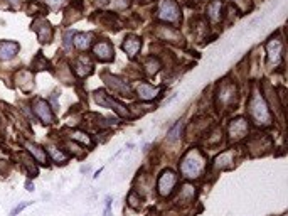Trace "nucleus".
I'll return each mask as SVG.
<instances>
[{
    "label": "nucleus",
    "instance_id": "2eb2a0df",
    "mask_svg": "<svg viewBox=\"0 0 288 216\" xmlns=\"http://www.w3.org/2000/svg\"><path fill=\"white\" fill-rule=\"evenodd\" d=\"M137 93H138L140 100H143V102H150V100H155L160 95V88L147 85V83H142V85L138 86Z\"/></svg>",
    "mask_w": 288,
    "mask_h": 216
},
{
    "label": "nucleus",
    "instance_id": "aec40b11",
    "mask_svg": "<svg viewBox=\"0 0 288 216\" xmlns=\"http://www.w3.org/2000/svg\"><path fill=\"white\" fill-rule=\"evenodd\" d=\"M221 12H223L221 0H212V2L207 5V17L211 19L212 22H218V20L221 19Z\"/></svg>",
    "mask_w": 288,
    "mask_h": 216
},
{
    "label": "nucleus",
    "instance_id": "f257e3e1",
    "mask_svg": "<svg viewBox=\"0 0 288 216\" xmlns=\"http://www.w3.org/2000/svg\"><path fill=\"white\" fill-rule=\"evenodd\" d=\"M207 161L201 150L191 149L187 154L182 157L181 161V172L184 174L187 179H197L202 176V172L206 171Z\"/></svg>",
    "mask_w": 288,
    "mask_h": 216
},
{
    "label": "nucleus",
    "instance_id": "39448f33",
    "mask_svg": "<svg viewBox=\"0 0 288 216\" xmlns=\"http://www.w3.org/2000/svg\"><path fill=\"white\" fill-rule=\"evenodd\" d=\"M175 186H177L175 172L167 169V171H164L160 174L159 181H157V193H159L162 198H167V196H170V194L174 193Z\"/></svg>",
    "mask_w": 288,
    "mask_h": 216
},
{
    "label": "nucleus",
    "instance_id": "5701e85b",
    "mask_svg": "<svg viewBox=\"0 0 288 216\" xmlns=\"http://www.w3.org/2000/svg\"><path fill=\"white\" fill-rule=\"evenodd\" d=\"M48 152H49V156L52 157V161H54L56 164H64V162L67 161V154H64V152L59 150L54 145H49L48 147Z\"/></svg>",
    "mask_w": 288,
    "mask_h": 216
},
{
    "label": "nucleus",
    "instance_id": "2f4dec72",
    "mask_svg": "<svg viewBox=\"0 0 288 216\" xmlns=\"http://www.w3.org/2000/svg\"><path fill=\"white\" fill-rule=\"evenodd\" d=\"M110 206H112V196L106 198V209H104V216H112V211H110Z\"/></svg>",
    "mask_w": 288,
    "mask_h": 216
},
{
    "label": "nucleus",
    "instance_id": "4468645a",
    "mask_svg": "<svg viewBox=\"0 0 288 216\" xmlns=\"http://www.w3.org/2000/svg\"><path fill=\"white\" fill-rule=\"evenodd\" d=\"M25 149H27V152L30 154L32 159L38 161V164H43V166L48 164V154H46V150L41 145L32 144V142H27V144H25Z\"/></svg>",
    "mask_w": 288,
    "mask_h": 216
},
{
    "label": "nucleus",
    "instance_id": "7c9ffc66",
    "mask_svg": "<svg viewBox=\"0 0 288 216\" xmlns=\"http://www.w3.org/2000/svg\"><path fill=\"white\" fill-rule=\"evenodd\" d=\"M62 2H64V0H46V4H48L49 7H52V9H57Z\"/></svg>",
    "mask_w": 288,
    "mask_h": 216
},
{
    "label": "nucleus",
    "instance_id": "cd10ccee",
    "mask_svg": "<svg viewBox=\"0 0 288 216\" xmlns=\"http://www.w3.org/2000/svg\"><path fill=\"white\" fill-rule=\"evenodd\" d=\"M62 46H64L66 51H69L73 47V30H67L64 34V43H62Z\"/></svg>",
    "mask_w": 288,
    "mask_h": 216
},
{
    "label": "nucleus",
    "instance_id": "473e14b6",
    "mask_svg": "<svg viewBox=\"0 0 288 216\" xmlns=\"http://www.w3.org/2000/svg\"><path fill=\"white\" fill-rule=\"evenodd\" d=\"M51 102H52V107H54V108H52V110H57V102H56V93H54V95H52Z\"/></svg>",
    "mask_w": 288,
    "mask_h": 216
},
{
    "label": "nucleus",
    "instance_id": "c85d7f7f",
    "mask_svg": "<svg viewBox=\"0 0 288 216\" xmlns=\"http://www.w3.org/2000/svg\"><path fill=\"white\" fill-rule=\"evenodd\" d=\"M30 204H32V203H29V201H25V203H20L19 206H15V208L12 209V213H10V216H17V214H19L20 211H24L25 208H27V206H30Z\"/></svg>",
    "mask_w": 288,
    "mask_h": 216
},
{
    "label": "nucleus",
    "instance_id": "0eeeda50",
    "mask_svg": "<svg viewBox=\"0 0 288 216\" xmlns=\"http://www.w3.org/2000/svg\"><path fill=\"white\" fill-rule=\"evenodd\" d=\"M95 100H96L98 105H101V107H106V108L115 110V112H117L120 117H128V115H130L128 110L125 108L122 103L117 102V100L112 98L110 95H106L104 91H96V93H95Z\"/></svg>",
    "mask_w": 288,
    "mask_h": 216
},
{
    "label": "nucleus",
    "instance_id": "7ed1b4c3",
    "mask_svg": "<svg viewBox=\"0 0 288 216\" xmlns=\"http://www.w3.org/2000/svg\"><path fill=\"white\" fill-rule=\"evenodd\" d=\"M157 17L169 24H179L181 9L175 0H160L159 7H157Z\"/></svg>",
    "mask_w": 288,
    "mask_h": 216
},
{
    "label": "nucleus",
    "instance_id": "9b49d317",
    "mask_svg": "<svg viewBox=\"0 0 288 216\" xmlns=\"http://www.w3.org/2000/svg\"><path fill=\"white\" fill-rule=\"evenodd\" d=\"M93 54H95L99 61L108 63L115 57V51H113V46L110 44L108 41L103 39V41H98L95 44V47H93Z\"/></svg>",
    "mask_w": 288,
    "mask_h": 216
},
{
    "label": "nucleus",
    "instance_id": "b1692460",
    "mask_svg": "<svg viewBox=\"0 0 288 216\" xmlns=\"http://www.w3.org/2000/svg\"><path fill=\"white\" fill-rule=\"evenodd\" d=\"M194 196H196V188L191 186V184H186V186H182L181 189L179 201H192Z\"/></svg>",
    "mask_w": 288,
    "mask_h": 216
},
{
    "label": "nucleus",
    "instance_id": "c9c22d12",
    "mask_svg": "<svg viewBox=\"0 0 288 216\" xmlns=\"http://www.w3.org/2000/svg\"><path fill=\"white\" fill-rule=\"evenodd\" d=\"M233 2H234V0H233ZM236 2H239V0H236Z\"/></svg>",
    "mask_w": 288,
    "mask_h": 216
},
{
    "label": "nucleus",
    "instance_id": "bb28decb",
    "mask_svg": "<svg viewBox=\"0 0 288 216\" xmlns=\"http://www.w3.org/2000/svg\"><path fill=\"white\" fill-rule=\"evenodd\" d=\"M182 127H184V125H182V122H179V124H175L174 127L170 129V132H169V140L170 142H174V140L179 139L181 134H182Z\"/></svg>",
    "mask_w": 288,
    "mask_h": 216
},
{
    "label": "nucleus",
    "instance_id": "412c9836",
    "mask_svg": "<svg viewBox=\"0 0 288 216\" xmlns=\"http://www.w3.org/2000/svg\"><path fill=\"white\" fill-rule=\"evenodd\" d=\"M106 83L110 86H112L113 89H117V91L120 93H123V95H130V86H128V83L127 81H122V80H118V78H115V76H106Z\"/></svg>",
    "mask_w": 288,
    "mask_h": 216
},
{
    "label": "nucleus",
    "instance_id": "c756f323",
    "mask_svg": "<svg viewBox=\"0 0 288 216\" xmlns=\"http://www.w3.org/2000/svg\"><path fill=\"white\" fill-rule=\"evenodd\" d=\"M128 203H130V206H133V208H138L140 206V199L137 198V193H130V196H128Z\"/></svg>",
    "mask_w": 288,
    "mask_h": 216
},
{
    "label": "nucleus",
    "instance_id": "423d86ee",
    "mask_svg": "<svg viewBox=\"0 0 288 216\" xmlns=\"http://www.w3.org/2000/svg\"><path fill=\"white\" fill-rule=\"evenodd\" d=\"M32 108H34L35 117H38L44 125L54 124V112H52V108L49 107V103L46 102V100H43V98L34 100Z\"/></svg>",
    "mask_w": 288,
    "mask_h": 216
},
{
    "label": "nucleus",
    "instance_id": "f8f14e48",
    "mask_svg": "<svg viewBox=\"0 0 288 216\" xmlns=\"http://www.w3.org/2000/svg\"><path fill=\"white\" fill-rule=\"evenodd\" d=\"M19 44L12 43V41H0V61H10L17 56Z\"/></svg>",
    "mask_w": 288,
    "mask_h": 216
},
{
    "label": "nucleus",
    "instance_id": "ddd939ff",
    "mask_svg": "<svg viewBox=\"0 0 288 216\" xmlns=\"http://www.w3.org/2000/svg\"><path fill=\"white\" fill-rule=\"evenodd\" d=\"M157 36L164 41H170V43H182V36L179 30L174 27H167V25H157Z\"/></svg>",
    "mask_w": 288,
    "mask_h": 216
},
{
    "label": "nucleus",
    "instance_id": "a211bd4d",
    "mask_svg": "<svg viewBox=\"0 0 288 216\" xmlns=\"http://www.w3.org/2000/svg\"><path fill=\"white\" fill-rule=\"evenodd\" d=\"M233 164H234V152L233 150L223 152V154L218 156L216 161H214V167H216V169H231Z\"/></svg>",
    "mask_w": 288,
    "mask_h": 216
},
{
    "label": "nucleus",
    "instance_id": "1a4fd4ad",
    "mask_svg": "<svg viewBox=\"0 0 288 216\" xmlns=\"http://www.w3.org/2000/svg\"><path fill=\"white\" fill-rule=\"evenodd\" d=\"M228 130H229V139L238 142V140L244 139V137L248 135V122H246L244 118H236L229 124Z\"/></svg>",
    "mask_w": 288,
    "mask_h": 216
},
{
    "label": "nucleus",
    "instance_id": "f704fd0d",
    "mask_svg": "<svg viewBox=\"0 0 288 216\" xmlns=\"http://www.w3.org/2000/svg\"><path fill=\"white\" fill-rule=\"evenodd\" d=\"M7 2H9L10 5H14V7H17V5L20 4V0H7Z\"/></svg>",
    "mask_w": 288,
    "mask_h": 216
},
{
    "label": "nucleus",
    "instance_id": "a878e982",
    "mask_svg": "<svg viewBox=\"0 0 288 216\" xmlns=\"http://www.w3.org/2000/svg\"><path fill=\"white\" fill-rule=\"evenodd\" d=\"M69 137H71L73 140H78V142H81V144H85V145H90L91 144L90 137H88L86 134H83V132H71Z\"/></svg>",
    "mask_w": 288,
    "mask_h": 216
},
{
    "label": "nucleus",
    "instance_id": "f3484780",
    "mask_svg": "<svg viewBox=\"0 0 288 216\" xmlns=\"http://www.w3.org/2000/svg\"><path fill=\"white\" fill-rule=\"evenodd\" d=\"M93 71V65H91V61L88 59L86 56H81V57H78L76 63H75V73L80 78H85L88 76L90 73Z\"/></svg>",
    "mask_w": 288,
    "mask_h": 216
},
{
    "label": "nucleus",
    "instance_id": "9d476101",
    "mask_svg": "<svg viewBox=\"0 0 288 216\" xmlns=\"http://www.w3.org/2000/svg\"><path fill=\"white\" fill-rule=\"evenodd\" d=\"M32 29L38 34L41 43H49L52 39V27L46 19H35L32 22Z\"/></svg>",
    "mask_w": 288,
    "mask_h": 216
},
{
    "label": "nucleus",
    "instance_id": "dca6fc26",
    "mask_svg": "<svg viewBox=\"0 0 288 216\" xmlns=\"http://www.w3.org/2000/svg\"><path fill=\"white\" fill-rule=\"evenodd\" d=\"M140 47H142V39L137 38V36H128L123 43V51L127 52L130 57H135L138 54Z\"/></svg>",
    "mask_w": 288,
    "mask_h": 216
},
{
    "label": "nucleus",
    "instance_id": "6ab92c4d",
    "mask_svg": "<svg viewBox=\"0 0 288 216\" xmlns=\"http://www.w3.org/2000/svg\"><path fill=\"white\" fill-rule=\"evenodd\" d=\"M93 39H95V36H93L91 33H81V34H76L75 38V46L78 47L80 51H86L90 49V46L93 43Z\"/></svg>",
    "mask_w": 288,
    "mask_h": 216
},
{
    "label": "nucleus",
    "instance_id": "4be33fe9",
    "mask_svg": "<svg viewBox=\"0 0 288 216\" xmlns=\"http://www.w3.org/2000/svg\"><path fill=\"white\" fill-rule=\"evenodd\" d=\"M17 85L22 88V89H30L34 86V81H32V75L29 71H20L17 75Z\"/></svg>",
    "mask_w": 288,
    "mask_h": 216
},
{
    "label": "nucleus",
    "instance_id": "393cba45",
    "mask_svg": "<svg viewBox=\"0 0 288 216\" xmlns=\"http://www.w3.org/2000/svg\"><path fill=\"white\" fill-rule=\"evenodd\" d=\"M159 68H160V63L157 61V59H154V57H149V59H147L145 70H147V73H149V75H155V73L159 71Z\"/></svg>",
    "mask_w": 288,
    "mask_h": 216
},
{
    "label": "nucleus",
    "instance_id": "6e6552de",
    "mask_svg": "<svg viewBox=\"0 0 288 216\" xmlns=\"http://www.w3.org/2000/svg\"><path fill=\"white\" fill-rule=\"evenodd\" d=\"M266 52H268V65L278 66L281 63V54H283V43L278 38H271L266 43Z\"/></svg>",
    "mask_w": 288,
    "mask_h": 216
},
{
    "label": "nucleus",
    "instance_id": "20e7f679",
    "mask_svg": "<svg viewBox=\"0 0 288 216\" xmlns=\"http://www.w3.org/2000/svg\"><path fill=\"white\" fill-rule=\"evenodd\" d=\"M238 93H236V86L233 85L229 80H224L218 89V105L219 108H226L231 107V105L236 103Z\"/></svg>",
    "mask_w": 288,
    "mask_h": 216
},
{
    "label": "nucleus",
    "instance_id": "72a5a7b5",
    "mask_svg": "<svg viewBox=\"0 0 288 216\" xmlns=\"http://www.w3.org/2000/svg\"><path fill=\"white\" fill-rule=\"evenodd\" d=\"M25 188H27V191H34V184L30 182V181L25 182Z\"/></svg>",
    "mask_w": 288,
    "mask_h": 216
},
{
    "label": "nucleus",
    "instance_id": "f03ea898",
    "mask_svg": "<svg viewBox=\"0 0 288 216\" xmlns=\"http://www.w3.org/2000/svg\"><path fill=\"white\" fill-rule=\"evenodd\" d=\"M248 113L251 120L256 125H260V127H268V125H271V113L268 110V105H266L265 98L258 91L251 95L248 103Z\"/></svg>",
    "mask_w": 288,
    "mask_h": 216
}]
</instances>
